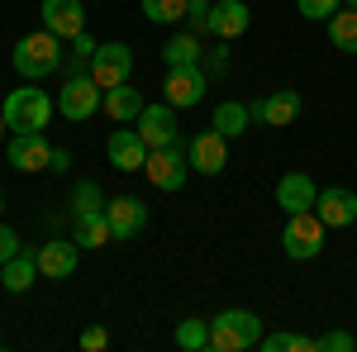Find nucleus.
<instances>
[{
  "label": "nucleus",
  "mask_w": 357,
  "mask_h": 352,
  "mask_svg": "<svg viewBox=\"0 0 357 352\" xmlns=\"http://www.w3.org/2000/svg\"><path fill=\"white\" fill-rule=\"evenodd\" d=\"M15 72L24 77V82H43V77H53L57 67L67 62V53H62V38L57 33H48V29H38V33H24L20 43H15Z\"/></svg>",
  "instance_id": "f257e3e1"
},
{
  "label": "nucleus",
  "mask_w": 357,
  "mask_h": 352,
  "mask_svg": "<svg viewBox=\"0 0 357 352\" xmlns=\"http://www.w3.org/2000/svg\"><path fill=\"white\" fill-rule=\"evenodd\" d=\"M5 124L15 129V134H43L48 129V119H53V95L48 91H38L33 82H24L20 91H10L5 95Z\"/></svg>",
  "instance_id": "f03ea898"
},
{
  "label": "nucleus",
  "mask_w": 357,
  "mask_h": 352,
  "mask_svg": "<svg viewBox=\"0 0 357 352\" xmlns=\"http://www.w3.org/2000/svg\"><path fill=\"white\" fill-rule=\"evenodd\" d=\"M324 234H329V224L314 215V210L286 215V229H281V252H286L291 262H310V257H319Z\"/></svg>",
  "instance_id": "7ed1b4c3"
},
{
  "label": "nucleus",
  "mask_w": 357,
  "mask_h": 352,
  "mask_svg": "<svg viewBox=\"0 0 357 352\" xmlns=\"http://www.w3.org/2000/svg\"><path fill=\"white\" fill-rule=\"evenodd\" d=\"M100 105H105V91L91 82V72L67 77L62 91H57V114H62V119H72V124H86L91 114H100Z\"/></svg>",
  "instance_id": "20e7f679"
},
{
  "label": "nucleus",
  "mask_w": 357,
  "mask_h": 352,
  "mask_svg": "<svg viewBox=\"0 0 357 352\" xmlns=\"http://www.w3.org/2000/svg\"><path fill=\"white\" fill-rule=\"evenodd\" d=\"M143 176H148L158 190H181V186H186V176H191V158H186V148H181V143L153 148V153H148V167H143Z\"/></svg>",
  "instance_id": "39448f33"
},
{
  "label": "nucleus",
  "mask_w": 357,
  "mask_h": 352,
  "mask_svg": "<svg viewBox=\"0 0 357 352\" xmlns=\"http://www.w3.org/2000/svg\"><path fill=\"white\" fill-rule=\"evenodd\" d=\"M205 86H210V77H205V67H200V62H191V67H167L162 100L172 109H191V105L205 100Z\"/></svg>",
  "instance_id": "423d86ee"
},
{
  "label": "nucleus",
  "mask_w": 357,
  "mask_h": 352,
  "mask_svg": "<svg viewBox=\"0 0 357 352\" xmlns=\"http://www.w3.org/2000/svg\"><path fill=\"white\" fill-rule=\"evenodd\" d=\"M129 72H134V48H129V43H100L96 57H91V82L100 86V91L124 86Z\"/></svg>",
  "instance_id": "0eeeda50"
},
{
  "label": "nucleus",
  "mask_w": 357,
  "mask_h": 352,
  "mask_svg": "<svg viewBox=\"0 0 357 352\" xmlns=\"http://www.w3.org/2000/svg\"><path fill=\"white\" fill-rule=\"evenodd\" d=\"M148 143H143V134H138L134 124H119L110 138H105V158H110L114 171H143L148 167Z\"/></svg>",
  "instance_id": "6e6552de"
},
{
  "label": "nucleus",
  "mask_w": 357,
  "mask_h": 352,
  "mask_svg": "<svg viewBox=\"0 0 357 352\" xmlns=\"http://www.w3.org/2000/svg\"><path fill=\"white\" fill-rule=\"evenodd\" d=\"M186 158H191V171L200 176H220L229 167V138L220 129H200V134L186 143Z\"/></svg>",
  "instance_id": "1a4fd4ad"
},
{
  "label": "nucleus",
  "mask_w": 357,
  "mask_h": 352,
  "mask_svg": "<svg viewBox=\"0 0 357 352\" xmlns=\"http://www.w3.org/2000/svg\"><path fill=\"white\" fill-rule=\"evenodd\" d=\"M105 219H110L114 243H129L134 234H143V224H148V205L138 195H114V200H105Z\"/></svg>",
  "instance_id": "9d476101"
},
{
  "label": "nucleus",
  "mask_w": 357,
  "mask_h": 352,
  "mask_svg": "<svg viewBox=\"0 0 357 352\" xmlns=\"http://www.w3.org/2000/svg\"><path fill=\"white\" fill-rule=\"evenodd\" d=\"M43 29L48 33H57L62 43H72L77 33H86V10H82V0H43Z\"/></svg>",
  "instance_id": "9b49d317"
},
{
  "label": "nucleus",
  "mask_w": 357,
  "mask_h": 352,
  "mask_svg": "<svg viewBox=\"0 0 357 352\" xmlns=\"http://www.w3.org/2000/svg\"><path fill=\"white\" fill-rule=\"evenodd\" d=\"M134 129L143 134L148 148H167V143H176V109L158 100V105H143V114L134 119Z\"/></svg>",
  "instance_id": "f8f14e48"
},
{
  "label": "nucleus",
  "mask_w": 357,
  "mask_h": 352,
  "mask_svg": "<svg viewBox=\"0 0 357 352\" xmlns=\"http://www.w3.org/2000/svg\"><path fill=\"white\" fill-rule=\"evenodd\" d=\"M301 91H272V95H262V100H252V119H262L267 129H286V124H296V114H301Z\"/></svg>",
  "instance_id": "ddd939ff"
},
{
  "label": "nucleus",
  "mask_w": 357,
  "mask_h": 352,
  "mask_svg": "<svg viewBox=\"0 0 357 352\" xmlns=\"http://www.w3.org/2000/svg\"><path fill=\"white\" fill-rule=\"evenodd\" d=\"M314 200H319V186L310 181V171H286V176L276 181V205H281V215L314 210Z\"/></svg>",
  "instance_id": "4468645a"
},
{
  "label": "nucleus",
  "mask_w": 357,
  "mask_h": 352,
  "mask_svg": "<svg viewBox=\"0 0 357 352\" xmlns=\"http://www.w3.org/2000/svg\"><path fill=\"white\" fill-rule=\"evenodd\" d=\"M77 262H82V243L77 238H48V243H38V271L53 276V281L72 276Z\"/></svg>",
  "instance_id": "2eb2a0df"
},
{
  "label": "nucleus",
  "mask_w": 357,
  "mask_h": 352,
  "mask_svg": "<svg viewBox=\"0 0 357 352\" xmlns=\"http://www.w3.org/2000/svg\"><path fill=\"white\" fill-rule=\"evenodd\" d=\"M53 162V143L43 134H15L10 138V167L15 171H48Z\"/></svg>",
  "instance_id": "dca6fc26"
},
{
  "label": "nucleus",
  "mask_w": 357,
  "mask_h": 352,
  "mask_svg": "<svg viewBox=\"0 0 357 352\" xmlns=\"http://www.w3.org/2000/svg\"><path fill=\"white\" fill-rule=\"evenodd\" d=\"M248 24H252V10H248L243 0H215L210 5V24H205V33H215V38H238V33H248Z\"/></svg>",
  "instance_id": "f3484780"
},
{
  "label": "nucleus",
  "mask_w": 357,
  "mask_h": 352,
  "mask_svg": "<svg viewBox=\"0 0 357 352\" xmlns=\"http://www.w3.org/2000/svg\"><path fill=\"white\" fill-rule=\"evenodd\" d=\"M43 271H38V247H20L10 262H0V286L10 291V296H24L33 291V281H38Z\"/></svg>",
  "instance_id": "a211bd4d"
},
{
  "label": "nucleus",
  "mask_w": 357,
  "mask_h": 352,
  "mask_svg": "<svg viewBox=\"0 0 357 352\" xmlns=\"http://www.w3.org/2000/svg\"><path fill=\"white\" fill-rule=\"evenodd\" d=\"M314 215L324 219L329 229H348V224H357V195L343 186H324L319 200H314Z\"/></svg>",
  "instance_id": "6ab92c4d"
},
{
  "label": "nucleus",
  "mask_w": 357,
  "mask_h": 352,
  "mask_svg": "<svg viewBox=\"0 0 357 352\" xmlns=\"http://www.w3.org/2000/svg\"><path fill=\"white\" fill-rule=\"evenodd\" d=\"M143 105H148V100H143V91H134V86L124 82V86H110V91H105V114H110L114 124H134L138 114H143Z\"/></svg>",
  "instance_id": "aec40b11"
},
{
  "label": "nucleus",
  "mask_w": 357,
  "mask_h": 352,
  "mask_svg": "<svg viewBox=\"0 0 357 352\" xmlns=\"http://www.w3.org/2000/svg\"><path fill=\"white\" fill-rule=\"evenodd\" d=\"M215 324L229 328V333L243 343V352L257 348V338H262V319H257L252 309H220V314H215Z\"/></svg>",
  "instance_id": "412c9836"
},
{
  "label": "nucleus",
  "mask_w": 357,
  "mask_h": 352,
  "mask_svg": "<svg viewBox=\"0 0 357 352\" xmlns=\"http://www.w3.org/2000/svg\"><path fill=\"white\" fill-rule=\"evenodd\" d=\"M248 124H252V109L243 100H220L215 105V119H210V129H220L224 138H243Z\"/></svg>",
  "instance_id": "4be33fe9"
},
{
  "label": "nucleus",
  "mask_w": 357,
  "mask_h": 352,
  "mask_svg": "<svg viewBox=\"0 0 357 352\" xmlns=\"http://www.w3.org/2000/svg\"><path fill=\"white\" fill-rule=\"evenodd\" d=\"M200 53H205L200 48V33H191V29L186 33H172L162 43V67H191V62H200Z\"/></svg>",
  "instance_id": "5701e85b"
},
{
  "label": "nucleus",
  "mask_w": 357,
  "mask_h": 352,
  "mask_svg": "<svg viewBox=\"0 0 357 352\" xmlns=\"http://www.w3.org/2000/svg\"><path fill=\"white\" fill-rule=\"evenodd\" d=\"M172 343L181 352H210V319H181Z\"/></svg>",
  "instance_id": "b1692460"
},
{
  "label": "nucleus",
  "mask_w": 357,
  "mask_h": 352,
  "mask_svg": "<svg viewBox=\"0 0 357 352\" xmlns=\"http://www.w3.org/2000/svg\"><path fill=\"white\" fill-rule=\"evenodd\" d=\"M329 43L338 48V53H357V10H338L329 20Z\"/></svg>",
  "instance_id": "393cba45"
},
{
  "label": "nucleus",
  "mask_w": 357,
  "mask_h": 352,
  "mask_svg": "<svg viewBox=\"0 0 357 352\" xmlns=\"http://www.w3.org/2000/svg\"><path fill=\"white\" fill-rule=\"evenodd\" d=\"M100 210H105V190H100V181H77V186H72V219L100 215Z\"/></svg>",
  "instance_id": "a878e982"
},
{
  "label": "nucleus",
  "mask_w": 357,
  "mask_h": 352,
  "mask_svg": "<svg viewBox=\"0 0 357 352\" xmlns=\"http://www.w3.org/2000/svg\"><path fill=\"white\" fill-rule=\"evenodd\" d=\"M82 247H105V243H114V234H110V219H105V210L100 215H86V219H77V234H72Z\"/></svg>",
  "instance_id": "bb28decb"
},
{
  "label": "nucleus",
  "mask_w": 357,
  "mask_h": 352,
  "mask_svg": "<svg viewBox=\"0 0 357 352\" xmlns=\"http://www.w3.org/2000/svg\"><path fill=\"white\" fill-rule=\"evenodd\" d=\"M143 5V20H153V24H186V10H191V0H138Z\"/></svg>",
  "instance_id": "cd10ccee"
},
{
  "label": "nucleus",
  "mask_w": 357,
  "mask_h": 352,
  "mask_svg": "<svg viewBox=\"0 0 357 352\" xmlns=\"http://www.w3.org/2000/svg\"><path fill=\"white\" fill-rule=\"evenodd\" d=\"M296 10H301L305 20H324V24H329L333 15L343 10V0H296Z\"/></svg>",
  "instance_id": "c85d7f7f"
},
{
  "label": "nucleus",
  "mask_w": 357,
  "mask_h": 352,
  "mask_svg": "<svg viewBox=\"0 0 357 352\" xmlns=\"http://www.w3.org/2000/svg\"><path fill=\"white\" fill-rule=\"evenodd\" d=\"M319 352H357V338L333 328V333H319Z\"/></svg>",
  "instance_id": "c756f323"
},
{
  "label": "nucleus",
  "mask_w": 357,
  "mask_h": 352,
  "mask_svg": "<svg viewBox=\"0 0 357 352\" xmlns=\"http://www.w3.org/2000/svg\"><path fill=\"white\" fill-rule=\"evenodd\" d=\"M257 348H262V352H296V333H286V328L262 333V338H257Z\"/></svg>",
  "instance_id": "7c9ffc66"
},
{
  "label": "nucleus",
  "mask_w": 357,
  "mask_h": 352,
  "mask_svg": "<svg viewBox=\"0 0 357 352\" xmlns=\"http://www.w3.org/2000/svg\"><path fill=\"white\" fill-rule=\"evenodd\" d=\"M72 43H77V53H72V62H77V67H86V72H91V57H96V48H100V43H96V38H91V33H77V38H72Z\"/></svg>",
  "instance_id": "2f4dec72"
},
{
  "label": "nucleus",
  "mask_w": 357,
  "mask_h": 352,
  "mask_svg": "<svg viewBox=\"0 0 357 352\" xmlns=\"http://www.w3.org/2000/svg\"><path fill=\"white\" fill-rule=\"evenodd\" d=\"M82 348H86V352H105V348H110V333H105L100 324H91V328L82 333Z\"/></svg>",
  "instance_id": "473e14b6"
},
{
  "label": "nucleus",
  "mask_w": 357,
  "mask_h": 352,
  "mask_svg": "<svg viewBox=\"0 0 357 352\" xmlns=\"http://www.w3.org/2000/svg\"><path fill=\"white\" fill-rule=\"evenodd\" d=\"M20 252V238H15V229L10 224H0V262H10Z\"/></svg>",
  "instance_id": "72a5a7b5"
},
{
  "label": "nucleus",
  "mask_w": 357,
  "mask_h": 352,
  "mask_svg": "<svg viewBox=\"0 0 357 352\" xmlns=\"http://www.w3.org/2000/svg\"><path fill=\"white\" fill-rule=\"evenodd\" d=\"M48 167H53V171H67V167H72V158H67V148H53V162H48Z\"/></svg>",
  "instance_id": "f704fd0d"
},
{
  "label": "nucleus",
  "mask_w": 357,
  "mask_h": 352,
  "mask_svg": "<svg viewBox=\"0 0 357 352\" xmlns=\"http://www.w3.org/2000/svg\"><path fill=\"white\" fill-rule=\"evenodd\" d=\"M5 129H10V124H5V109H0V138H5Z\"/></svg>",
  "instance_id": "c9c22d12"
},
{
  "label": "nucleus",
  "mask_w": 357,
  "mask_h": 352,
  "mask_svg": "<svg viewBox=\"0 0 357 352\" xmlns=\"http://www.w3.org/2000/svg\"><path fill=\"white\" fill-rule=\"evenodd\" d=\"M191 5H215V0H191Z\"/></svg>",
  "instance_id": "e433bc0d"
},
{
  "label": "nucleus",
  "mask_w": 357,
  "mask_h": 352,
  "mask_svg": "<svg viewBox=\"0 0 357 352\" xmlns=\"http://www.w3.org/2000/svg\"><path fill=\"white\" fill-rule=\"evenodd\" d=\"M343 5H348V10H357V0H343Z\"/></svg>",
  "instance_id": "4c0bfd02"
},
{
  "label": "nucleus",
  "mask_w": 357,
  "mask_h": 352,
  "mask_svg": "<svg viewBox=\"0 0 357 352\" xmlns=\"http://www.w3.org/2000/svg\"><path fill=\"white\" fill-rule=\"evenodd\" d=\"M0 215H5V195H0Z\"/></svg>",
  "instance_id": "58836bf2"
}]
</instances>
